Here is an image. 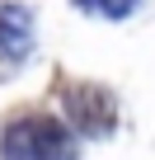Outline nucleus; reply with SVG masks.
<instances>
[{
	"label": "nucleus",
	"instance_id": "obj_1",
	"mask_svg": "<svg viewBox=\"0 0 155 160\" xmlns=\"http://www.w3.org/2000/svg\"><path fill=\"white\" fill-rule=\"evenodd\" d=\"M5 160H75V137L56 118H19L0 137Z\"/></svg>",
	"mask_w": 155,
	"mask_h": 160
},
{
	"label": "nucleus",
	"instance_id": "obj_2",
	"mask_svg": "<svg viewBox=\"0 0 155 160\" xmlns=\"http://www.w3.org/2000/svg\"><path fill=\"white\" fill-rule=\"evenodd\" d=\"M28 47H33L28 10H19V5H0V75H10L14 66H24Z\"/></svg>",
	"mask_w": 155,
	"mask_h": 160
},
{
	"label": "nucleus",
	"instance_id": "obj_3",
	"mask_svg": "<svg viewBox=\"0 0 155 160\" xmlns=\"http://www.w3.org/2000/svg\"><path fill=\"white\" fill-rule=\"evenodd\" d=\"M66 108H70V118H75L80 132H108L113 127V99L104 90H94V85L66 90Z\"/></svg>",
	"mask_w": 155,
	"mask_h": 160
},
{
	"label": "nucleus",
	"instance_id": "obj_4",
	"mask_svg": "<svg viewBox=\"0 0 155 160\" xmlns=\"http://www.w3.org/2000/svg\"><path fill=\"white\" fill-rule=\"evenodd\" d=\"M75 5L90 10V14H99V19H127L136 10V0H75Z\"/></svg>",
	"mask_w": 155,
	"mask_h": 160
}]
</instances>
